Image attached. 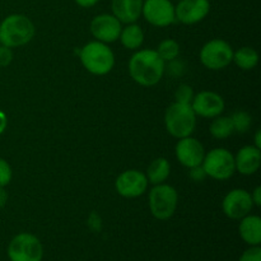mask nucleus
Segmentation results:
<instances>
[{"mask_svg":"<svg viewBox=\"0 0 261 261\" xmlns=\"http://www.w3.org/2000/svg\"><path fill=\"white\" fill-rule=\"evenodd\" d=\"M170 163L166 158H157L149 165L147 171V180L148 182L153 185H160L163 184L170 176Z\"/></svg>","mask_w":261,"mask_h":261,"instance_id":"obj_19","label":"nucleus"},{"mask_svg":"<svg viewBox=\"0 0 261 261\" xmlns=\"http://www.w3.org/2000/svg\"><path fill=\"white\" fill-rule=\"evenodd\" d=\"M251 199H252V203H254L255 205H257V206L261 205V188L260 186H257V188L255 189L254 194L251 195Z\"/></svg>","mask_w":261,"mask_h":261,"instance_id":"obj_30","label":"nucleus"},{"mask_svg":"<svg viewBox=\"0 0 261 261\" xmlns=\"http://www.w3.org/2000/svg\"><path fill=\"white\" fill-rule=\"evenodd\" d=\"M233 130L237 133H246L251 126V116L245 111H236L231 117Z\"/></svg>","mask_w":261,"mask_h":261,"instance_id":"obj_24","label":"nucleus"},{"mask_svg":"<svg viewBox=\"0 0 261 261\" xmlns=\"http://www.w3.org/2000/svg\"><path fill=\"white\" fill-rule=\"evenodd\" d=\"M165 122L167 132L172 137L182 139L190 137L195 130L196 115L191 109V105L175 102L166 111Z\"/></svg>","mask_w":261,"mask_h":261,"instance_id":"obj_3","label":"nucleus"},{"mask_svg":"<svg viewBox=\"0 0 261 261\" xmlns=\"http://www.w3.org/2000/svg\"><path fill=\"white\" fill-rule=\"evenodd\" d=\"M121 22L114 14L97 15L91 22V32L99 42L111 43L120 37Z\"/></svg>","mask_w":261,"mask_h":261,"instance_id":"obj_12","label":"nucleus"},{"mask_svg":"<svg viewBox=\"0 0 261 261\" xmlns=\"http://www.w3.org/2000/svg\"><path fill=\"white\" fill-rule=\"evenodd\" d=\"M204 155L205 153H204L203 145L194 138H182L176 144V157H177L178 162L185 167L193 168L196 166H201Z\"/></svg>","mask_w":261,"mask_h":261,"instance_id":"obj_14","label":"nucleus"},{"mask_svg":"<svg viewBox=\"0 0 261 261\" xmlns=\"http://www.w3.org/2000/svg\"><path fill=\"white\" fill-rule=\"evenodd\" d=\"M142 14L155 27H167L176 20L175 7L170 0H145Z\"/></svg>","mask_w":261,"mask_h":261,"instance_id":"obj_9","label":"nucleus"},{"mask_svg":"<svg viewBox=\"0 0 261 261\" xmlns=\"http://www.w3.org/2000/svg\"><path fill=\"white\" fill-rule=\"evenodd\" d=\"M236 170L242 175H252L260 168L261 152L254 145L241 148L234 158Z\"/></svg>","mask_w":261,"mask_h":261,"instance_id":"obj_16","label":"nucleus"},{"mask_svg":"<svg viewBox=\"0 0 261 261\" xmlns=\"http://www.w3.org/2000/svg\"><path fill=\"white\" fill-rule=\"evenodd\" d=\"M43 249L40 240L31 233H19L10 241L8 256L10 261H41Z\"/></svg>","mask_w":261,"mask_h":261,"instance_id":"obj_7","label":"nucleus"},{"mask_svg":"<svg viewBox=\"0 0 261 261\" xmlns=\"http://www.w3.org/2000/svg\"><path fill=\"white\" fill-rule=\"evenodd\" d=\"M119 38L121 40L124 47L129 48V50H137L142 46L143 41H144V33L139 25L130 23L124 30H121Z\"/></svg>","mask_w":261,"mask_h":261,"instance_id":"obj_20","label":"nucleus"},{"mask_svg":"<svg viewBox=\"0 0 261 261\" xmlns=\"http://www.w3.org/2000/svg\"><path fill=\"white\" fill-rule=\"evenodd\" d=\"M7 201H8L7 191L4 190V188H0V208H3V206L5 205Z\"/></svg>","mask_w":261,"mask_h":261,"instance_id":"obj_32","label":"nucleus"},{"mask_svg":"<svg viewBox=\"0 0 261 261\" xmlns=\"http://www.w3.org/2000/svg\"><path fill=\"white\" fill-rule=\"evenodd\" d=\"M165 68V61L154 50L138 51L129 61L130 76L144 87L155 86L162 79Z\"/></svg>","mask_w":261,"mask_h":261,"instance_id":"obj_1","label":"nucleus"},{"mask_svg":"<svg viewBox=\"0 0 261 261\" xmlns=\"http://www.w3.org/2000/svg\"><path fill=\"white\" fill-rule=\"evenodd\" d=\"M233 60L242 70H251L257 65L259 55L251 47H242L233 54Z\"/></svg>","mask_w":261,"mask_h":261,"instance_id":"obj_21","label":"nucleus"},{"mask_svg":"<svg viewBox=\"0 0 261 261\" xmlns=\"http://www.w3.org/2000/svg\"><path fill=\"white\" fill-rule=\"evenodd\" d=\"M115 188L124 198H137L147 191V176L137 170L125 171L117 177Z\"/></svg>","mask_w":261,"mask_h":261,"instance_id":"obj_11","label":"nucleus"},{"mask_svg":"<svg viewBox=\"0 0 261 261\" xmlns=\"http://www.w3.org/2000/svg\"><path fill=\"white\" fill-rule=\"evenodd\" d=\"M191 109L195 115L201 117H217L224 110V101L219 94L214 92L204 91L194 96Z\"/></svg>","mask_w":261,"mask_h":261,"instance_id":"obj_15","label":"nucleus"},{"mask_svg":"<svg viewBox=\"0 0 261 261\" xmlns=\"http://www.w3.org/2000/svg\"><path fill=\"white\" fill-rule=\"evenodd\" d=\"M5 127H7V116L3 111H0V134L4 133Z\"/></svg>","mask_w":261,"mask_h":261,"instance_id":"obj_33","label":"nucleus"},{"mask_svg":"<svg viewBox=\"0 0 261 261\" xmlns=\"http://www.w3.org/2000/svg\"><path fill=\"white\" fill-rule=\"evenodd\" d=\"M240 234L250 246H259L261 244V219L257 216H246L240 224Z\"/></svg>","mask_w":261,"mask_h":261,"instance_id":"obj_18","label":"nucleus"},{"mask_svg":"<svg viewBox=\"0 0 261 261\" xmlns=\"http://www.w3.org/2000/svg\"><path fill=\"white\" fill-rule=\"evenodd\" d=\"M233 132L232 120L228 116H217L211 124V134L217 139H226Z\"/></svg>","mask_w":261,"mask_h":261,"instance_id":"obj_22","label":"nucleus"},{"mask_svg":"<svg viewBox=\"0 0 261 261\" xmlns=\"http://www.w3.org/2000/svg\"><path fill=\"white\" fill-rule=\"evenodd\" d=\"M81 60L84 68L96 75H105L114 68L115 56L111 48L103 42L94 41L82 48Z\"/></svg>","mask_w":261,"mask_h":261,"instance_id":"obj_4","label":"nucleus"},{"mask_svg":"<svg viewBox=\"0 0 261 261\" xmlns=\"http://www.w3.org/2000/svg\"><path fill=\"white\" fill-rule=\"evenodd\" d=\"M13 60V51L8 46H0V66H8Z\"/></svg>","mask_w":261,"mask_h":261,"instance_id":"obj_28","label":"nucleus"},{"mask_svg":"<svg viewBox=\"0 0 261 261\" xmlns=\"http://www.w3.org/2000/svg\"><path fill=\"white\" fill-rule=\"evenodd\" d=\"M177 199L175 188L165 184L154 185L149 193V209L153 217L160 221L170 219L177 208Z\"/></svg>","mask_w":261,"mask_h":261,"instance_id":"obj_5","label":"nucleus"},{"mask_svg":"<svg viewBox=\"0 0 261 261\" xmlns=\"http://www.w3.org/2000/svg\"><path fill=\"white\" fill-rule=\"evenodd\" d=\"M143 0H112V12L121 23H134L142 15Z\"/></svg>","mask_w":261,"mask_h":261,"instance_id":"obj_17","label":"nucleus"},{"mask_svg":"<svg viewBox=\"0 0 261 261\" xmlns=\"http://www.w3.org/2000/svg\"><path fill=\"white\" fill-rule=\"evenodd\" d=\"M12 180V168L5 160L0 158V188H4Z\"/></svg>","mask_w":261,"mask_h":261,"instance_id":"obj_26","label":"nucleus"},{"mask_svg":"<svg viewBox=\"0 0 261 261\" xmlns=\"http://www.w3.org/2000/svg\"><path fill=\"white\" fill-rule=\"evenodd\" d=\"M191 172H190V176L194 178L195 181H203L204 178H205V172H204L203 167L201 166H196V167H193L190 168Z\"/></svg>","mask_w":261,"mask_h":261,"instance_id":"obj_29","label":"nucleus"},{"mask_svg":"<svg viewBox=\"0 0 261 261\" xmlns=\"http://www.w3.org/2000/svg\"><path fill=\"white\" fill-rule=\"evenodd\" d=\"M76 4L82 8H91L98 3V0H75Z\"/></svg>","mask_w":261,"mask_h":261,"instance_id":"obj_31","label":"nucleus"},{"mask_svg":"<svg viewBox=\"0 0 261 261\" xmlns=\"http://www.w3.org/2000/svg\"><path fill=\"white\" fill-rule=\"evenodd\" d=\"M157 53L163 61H170L171 63V61L177 59L178 54H180V45L175 40L167 38L160 43Z\"/></svg>","mask_w":261,"mask_h":261,"instance_id":"obj_23","label":"nucleus"},{"mask_svg":"<svg viewBox=\"0 0 261 261\" xmlns=\"http://www.w3.org/2000/svg\"><path fill=\"white\" fill-rule=\"evenodd\" d=\"M254 203L251 195L244 189L229 191L223 199L222 208L224 214L231 219H242L251 212Z\"/></svg>","mask_w":261,"mask_h":261,"instance_id":"obj_10","label":"nucleus"},{"mask_svg":"<svg viewBox=\"0 0 261 261\" xmlns=\"http://www.w3.org/2000/svg\"><path fill=\"white\" fill-rule=\"evenodd\" d=\"M201 167L206 176L219 181L228 180L236 171L234 157L224 148H216L204 155Z\"/></svg>","mask_w":261,"mask_h":261,"instance_id":"obj_6","label":"nucleus"},{"mask_svg":"<svg viewBox=\"0 0 261 261\" xmlns=\"http://www.w3.org/2000/svg\"><path fill=\"white\" fill-rule=\"evenodd\" d=\"M35 36V25L30 18L12 14L0 23V43L8 47H19L30 42Z\"/></svg>","mask_w":261,"mask_h":261,"instance_id":"obj_2","label":"nucleus"},{"mask_svg":"<svg viewBox=\"0 0 261 261\" xmlns=\"http://www.w3.org/2000/svg\"><path fill=\"white\" fill-rule=\"evenodd\" d=\"M240 261H261V249L259 246H252L242 254Z\"/></svg>","mask_w":261,"mask_h":261,"instance_id":"obj_27","label":"nucleus"},{"mask_svg":"<svg viewBox=\"0 0 261 261\" xmlns=\"http://www.w3.org/2000/svg\"><path fill=\"white\" fill-rule=\"evenodd\" d=\"M255 144H256L255 147L259 148V149H260V148H261V132H260V130H257L256 135H255Z\"/></svg>","mask_w":261,"mask_h":261,"instance_id":"obj_34","label":"nucleus"},{"mask_svg":"<svg viewBox=\"0 0 261 261\" xmlns=\"http://www.w3.org/2000/svg\"><path fill=\"white\" fill-rule=\"evenodd\" d=\"M209 10V0H180L175 8V15L184 24H195L208 15Z\"/></svg>","mask_w":261,"mask_h":261,"instance_id":"obj_13","label":"nucleus"},{"mask_svg":"<svg viewBox=\"0 0 261 261\" xmlns=\"http://www.w3.org/2000/svg\"><path fill=\"white\" fill-rule=\"evenodd\" d=\"M176 102H180V103H186V105H191L194 98V92L193 88L190 86H186V84H182L177 88L176 91Z\"/></svg>","mask_w":261,"mask_h":261,"instance_id":"obj_25","label":"nucleus"},{"mask_svg":"<svg viewBox=\"0 0 261 261\" xmlns=\"http://www.w3.org/2000/svg\"><path fill=\"white\" fill-rule=\"evenodd\" d=\"M200 60L211 70H221L233 60V50L226 41L212 40L201 48Z\"/></svg>","mask_w":261,"mask_h":261,"instance_id":"obj_8","label":"nucleus"}]
</instances>
